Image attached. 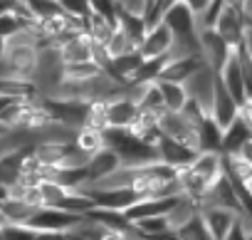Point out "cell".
<instances>
[{
  "label": "cell",
  "mask_w": 252,
  "mask_h": 240,
  "mask_svg": "<svg viewBox=\"0 0 252 240\" xmlns=\"http://www.w3.org/2000/svg\"><path fill=\"white\" fill-rule=\"evenodd\" d=\"M163 23L168 25V30L173 33V40H176L171 55L200 52V25H198V18L183 3H176L163 15Z\"/></svg>",
  "instance_id": "6da1fadb"
},
{
  "label": "cell",
  "mask_w": 252,
  "mask_h": 240,
  "mask_svg": "<svg viewBox=\"0 0 252 240\" xmlns=\"http://www.w3.org/2000/svg\"><path fill=\"white\" fill-rule=\"evenodd\" d=\"M84 191L92 196L96 208H109V210H119V213H126L141 198V193L134 186H92Z\"/></svg>",
  "instance_id": "7a4b0ae2"
},
{
  "label": "cell",
  "mask_w": 252,
  "mask_h": 240,
  "mask_svg": "<svg viewBox=\"0 0 252 240\" xmlns=\"http://www.w3.org/2000/svg\"><path fill=\"white\" fill-rule=\"evenodd\" d=\"M37 65H40V50L35 45H8L5 74H10L15 79L35 82Z\"/></svg>",
  "instance_id": "3957f363"
},
{
  "label": "cell",
  "mask_w": 252,
  "mask_h": 240,
  "mask_svg": "<svg viewBox=\"0 0 252 240\" xmlns=\"http://www.w3.org/2000/svg\"><path fill=\"white\" fill-rule=\"evenodd\" d=\"M84 223V215H77V213H69V210H62V208H52V206H42L32 213V218L28 220V225L32 230H60V233H67V230H74Z\"/></svg>",
  "instance_id": "277c9868"
},
{
  "label": "cell",
  "mask_w": 252,
  "mask_h": 240,
  "mask_svg": "<svg viewBox=\"0 0 252 240\" xmlns=\"http://www.w3.org/2000/svg\"><path fill=\"white\" fill-rule=\"evenodd\" d=\"M215 30L220 33V37L227 45L240 47L245 42V37H247V30H250L247 15H245V5H230L227 3L222 15H220V20H218V25H215Z\"/></svg>",
  "instance_id": "5b68a950"
},
{
  "label": "cell",
  "mask_w": 252,
  "mask_h": 240,
  "mask_svg": "<svg viewBox=\"0 0 252 240\" xmlns=\"http://www.w3.org/2000/svg\"><path fill=\"white\" fill-rule=\"evenodd\" d=\"M235 52L232 45H227L220 33L215 28H208V30H200V55L205 60V65L213 69V72H222L225 62L230 60V55Z\"/></svg>",
  "instance_id": "8992f818"
},
{
  "label": "cell",
  "mask_w": 252,
  "mask_h": 240,
  "mask_svg": "<svg viewBox=\"0 0 252 240\" xmlns=\"http://www.w3.org/2000/svg\"><path fill=\"white\" fill-rule=\"evenodd\" d=\"M121 166H124V164H121L119 154H116L111 146H104L101 151L92 154V156L87 159V164H84V169H87V188L104 183V181L111 178Z\"/></svg>",
  "instance_id": "52a82bcc"
},
{
  "label": "cell",
  "mask_w": 252,
  "mask_h": 240,
  "mask_svg": "<svg viewBox=\"0 0 252 240\" xmlns=\"http://www.w3.org/2000/svg\"><path fill=\"white\" fill-rule=\"evenodd\" d=\"M205 67V60L200 52H186V55H171L166 62V69L161 74V79L168 82H181L186 84L188 79H193V74H198Z\"/></svg>",
  "instance_id": "ba28073f"
},
{
  "label": "cell",
  "mask_w": 252,
  "mask_h": 240,
  "mask_svg": "<svg viewBox=\"0 0 252 240\" xmlns=\"http://www.w3.org/2000/svg\"><path fill=\"white\" fill-rule=\"evenodd\" d=\"M237 109H240V104H237V102H235V97L227 92V87L222 84L220 74H215L213 99H210V106H208L210 116L215 119V122H218L222 129H225L227 124H232L235 119H237Z\"/></svg>",
  "instance_id": "9c48e42d"
},
{
  "label": "cell",
  "mask_w": 252,
  "mask_h": 240,
  "mask_svg": "<svg viewBox=\"0 0 252 240\" xmlns=\"http://www.w3.org/2000/svg\"><path fill=\"white\" fill-rule=\"evenodd\" d=\"M173 45H176L173 33H171L168 25L161 20V23H156V25L149 28L144 42L139 45V52H141L144 57H163V55H171V52H173Z\"/></svg>",
  "instance_id": "30bf717a"
},
{
  "label": "cell",
  "mask_w": 252,
  "mask_h": 240,
  "mask_svg": "<svg viewBox=\"0 0 252 240\" xmlns=\"http://www.w3.org/2000/svg\"><path fill=\"white\" fill-rule=\"evenodd\" d=\"M57 57H60L62 65L94 60V42H92V37L84 30L82 33H74L72 37H67L64 42L57 45Z\"/></svg>",
  "instance_id": "8fae6325"
},
{
  "label": "cell",
  "mask_w": 252,
  "mask_h": 240,
  "mask_svg": "<svg viewBox=\"0 0 252 240\" xmlns=\"http://www.w3.org/2000/svg\"><path fill=\"white\" fill-rule=\"evenodd\" d=\"M181 196V193H178ZM178 196H161V198H139L124 215L131 223L144 220V218H156V215H168L173 206L178 203Z\"/></svg>",
  "instance_id": "7c38bea8"
},
{
  "label": "cell",
  "mask_w": 252,
  "mask_h": 240,
  "mask_svg": "<svg viewBox=\"0 0 252 240\" xmlns=\"http://www.w3.org/2000/svg\"><path fill=\"white\" fill-rule=\"evenodd\" d=\"M156 154H158L161 161H166L176 169H183V166H190L200 151H195V149H190V146H186V144H181L171 137H161L158 144H156Z\"/></svg>",
  "instance_id": "4fadbf2b"
},
{
  "label": "cell",
  "mask_w": 252,
  "mask_h": 240,
  "mask_svg": "<svg viewBox=\"0 0 252 240\" xmlns=\"http://www.w3.org/2000/svg\"><path fill=\"white\" fill-rule=\"evenodd\" d=\"M30 149H32V144H28V146H10V149H5L3 154H0V183H3V186L10 188L13 183L20 181L23 161L30 154Z\"/></svg>",
  "instance_id": "5bb4252c"
},
{
  "label": "cell",
  "mask_w": 252,
  "mask_h": 240,
  "mask_svg": "<svg viewBox=\"0 0 252 240\" xmlns=\"http://www.w3.org/2000/svg\"><path fill=\"white\" fill-rule=\"evenodd\" d=\"M203 220L213 235V240H222L227 235V230L232 228V223L242 215H237L235 210H227V208H220V206H203Z\"/></svg>",
  "instance_id": "9a60e30c"
},
{
  "label": "cell",
  "mask_w": 252,
  "mask_h": 240,
  "mask_svg": "<svg viewBox=\"0 0 252 240\" xmlns=\"http://www.w3.org/2000/svg\"><path fill=\"white\" fill-rule=\"evenodd\" d=\"M250 139H252V127H250L247 122H242V119L237 116L235 122L227 124L225 132H222V154H227V156H237L240 149H242Z\"/></svg>",
  "instance_id": "2e32d148"
},
{
  "label": "cell",
  "mask_w": 252,
  "mask_h": 240,
  "mask_svg": "<svg viewBox=\"0 0 252 240\" xmlns=\"http://www.w3.org/2000/svg\"><path fill=\"white\" fill-rule=\"evenodd\" d=\"M220 79L222 84L227 87V92L235 97L237 104H242L247 99V92H245V82H242V69H240V57H237V47L235 52L230 55V60L225 62L222 72H220Z\"/></svg>",
  "instance_id": "e0dca14e"
},
{
  "label": "cell",
  "mask_w": 252,
  "mask_h": 240,
  "mask_svg": "<svg viewBox=\"0 0 252 240\" xmlns=\"http://www.w3.org/2000/svg\"><path fill=\"white\" fill-rule=\"evenodd\" d=\"M190 169L208 183V186H213L220 176H222V154H215V151H200L198 156H195V161L190 164Z\"/></svg>",
  "instance_id": "ac0fdd59"
},
{
  "label": "cell",
  "mask_w": 252,
  "mask_h": 240,
  "mask_svg": "<svg viewBox=\"0 0 252 240\" xmlns=\"http://www.w3.org/2000/svg\"><path fill=\"white\" fill-rule=\"evenodd\" d=\"M222 132H225V129L208 114L203 122L198 124V146H200V151L222 154Z\"/></svg>",
  "instance_id": "d6986e66"
},
{
  "label": "cell",
  "mask_w": 252,
  "mask_h": 240,
  "mask_svg": "<svg viewBox=\"0 0 252 240\" xmlns=\"http://www.w3.org/2000/svg\"><path fill=\"white\" fill-rule=\"evenodd\" d=\"M215 74H218V72H213L208 65H205L198 74H193V79H188V82H186L188 97H195V99H200L205 106H210L213 87H215Z\"/></svg>",
  "instance_id": "ffe728a7"
},
{
  "label": "cell",
  "mask_w": 252,
  "mask_h": 240,
  "mask_svg": "<svg viewBox=\"0 0 252 240\" xmlns=\"http://www.w3.org/2000/svg\"><path fill=\"white\" fill-rule=\"evenodd\" d=\"M106 74L104 65L96 60H84V62H69L62 65V79H72V82H92L96 77Z\"/></svg>",
  "instance_id": "44dd1931"
},
{
  "label": "cell",
  "mask_w": 252,
  "mask_h": 240,
  "mask_svg": "<svg viewBox=\"0 0 252 240\" xmlns=\"http://www.w3.org/2000/svg\"><path fill=\"white\" fill-rule=\"evenodd\" d=\"M74 144L84 156H92L106 146V134L101 129H94V127H79L74 134Z\"/></svg>",
  "instance_id": "7402d4cb"
},
{
  "label": "cell",
  "mask_w": 252,
  "mask_h": 240,
  "mask_svg": "<svg viewBox=\"0 0 252 240\" xmlns=\"http://www.w3.org/2000/svg\"><path fill=\"white\" fill-rule=\"evenodd\" d=\"M171 55H163V57H144L141 67L134 72L131 77V84H151V82H158L163 69H166V62H168Z\"/></svg>",
  "instance_id": "603a6c76"
},
{
  "label": "cell",
  "mask_w": 252,
  "mask_h": 240,
  "mask_svg": "<svg viewBox=\"0 0 252 240\" xmlns=\"http://www.w3.org/2000/svg\"><path fill=\"white\" fill-rule=\"evenodd\" d=\"M149 28H151V25L146 23L144 15H134V13H124V10H119V30H124L126 35H129L131 42H134L136 47L144 42Z\"/></svg>",
  "instance_id": "cb8c5ba5"
},
{
  "label": "cell",
  "mask_w": 252,
  "mask_h": 240,
  "mask_svg": "<svg viewBox=\"0 0 252 240\" xmlns=\"http://www.w3.org/2000/svg\"><path fill=\"white\" fill-rule=\"evenodd\" d=\"M158 89L163 94V104L168 111H181L183 104L188 102V89L181 82H168V79H158Z\"/></svg>",
  "instance_id": "d4e9b609"
},
{
  "label": "cell",
  "mask_w": 252,
  "mask_h": 240,
  "mask_svg": "<svg viewBox=\"0 0 252 240\" xmlns=\"http://www.w3.org/2000/svg\"><path fill=\"white\" fill-rule=\"evenodd\" d=\"M176 238L178 240H213L205 220H203V213H195L193 218H188L186 223L176 225Z\"/></svg>",
  "instance_id": "484cf974"
},
{
  "label": "cell",
  "mask_w": 252,
  "mask_h": 240,
  "mask_svg": "<svg viewBox=\"0 0 252 240\" xmlns=\"http://www.w3.org/2000/svg\"><path fill=\"white\" fill-rule=\"evenodd\" d=\"M37 208L25 203V201H18V198H8L3 206H0V215L5 218V223H20V225H28V220L32 218Z\"/></svg>",
  "instance_id": "4316f807"
},
{
  "label": "cell",
  "mask_w": 252,
  "mask_h": 240,
  "mask_svg": "<svg viewBox=\"0 0 252 240\" xmlns=\"http://www.w3.org/2000/svg\"><path fill=\"white\" fill-rule=\"evenodd\" d=\"M134 228L141 233V235H161V233H168L173 230L168 215H156V218H144V220H136Z\"/></svg>",
  "instance_id": "83f0119b"
},
{
  "label": "cell",
  "mask_w": 252,
  "mask_h": 240,
  "mask_svg": "<svg viewBox=\"0 0 252 240\" xmlns=\"http://www.w3.org/2000/svg\"><path fill=\"white\" fill-rule=\"evenodd\" d=\"M237 57H240V69H242V82H245V92L252 99V52L250 47L242 42L237 47Z\"/></svg>",
  "instance_id": "f1b7e54d"
},
{
  "label": "cell",
  "mask_w": 252,
  "mask_h": 240,
  "mask_svg": "<svg viewBox=\"0 0 252 240\" xmlns=\"http://www.w3.org/2000/svg\"><path fill=\"white\" fill-rule=\"evenodd\" d=\"M89 5H92V13L106 18L109 23H114L119 28V5H116V0H89Z\"/></svg>",
  "instance_id": "f546056e"
},
{
  "label": "cell",
  "mask_w": 252,
  "mask_h": 240,
  "mask_svg": "<svg viewBox=\"0 0 252 240\" xmlns=\"http://www.w3.org/2000/svg\"><path fill=\"white\" fill-rule=\"evenodd\" d=\"M225 0H213V3L205 8V13L198 18V25H200V30H208V28H215L218 25V20H220V15H222V10H225Z\"/></svg>",
  "instance_id": "4dcf8cb0"
},
{
  "label": "cell",
  "mask_w": 252,
  "mask_h": 240,
  "mask_svg": "<svg viewBox=\"0 0 252 240\" xmlns=\"http://www.w3.org/2000/svg\"><path fill=\"white\" fill-rule=\"evenodd\" d=\"M62 13H67L69 18L74 20H84L89 13H92V5H89V0H57Z\"/></svg>",
  "instance_id": "1f68e13d"
},
{
  "label": "cell",
  "mask_w": 252,
  "mask_h": 240,
  "mask_svg": "<svg viewBox=\"0 0 252 240\" xmlns=\"http://www.w3.org/2000/svg\"><path fill=\"white\" fill-rule=\"evenodd\" d=\"M176 3H181V0H154V3L149 5V10H146V23L149 25H156V23H161L163 20V15L176 5Z\"/></svg>",
  "instance_id": "d6a6232c"
},
{
  "label": "cell",
  "mask_w": 252,
  "mask_h": 240,
  "mask_svg": "<svg viewBox=\"0 0 252 240\" xmlns=\"http://www.w3.org/2000/svg\"><path fill=\"white\" fill-rule=\"evenodd\" d=\"M25 25H28V23H23L15 13L8 10V13L0 15V37H5V40H8V37H13L20 28H25Z\"/></svg>",
  "instance_id": "836d02e7"
},
{
  "label": "cell",
  "mask_w": 252,
  "mask_h": 240,
  "mask_svg": "<svg viewBox=\"0 0 252 240\" xmlns=\"http://www.w3.org/2000/svg\"><path fill=\"white\" fill-rule=\"evenodd\" d=\"M222 240H250V223H247V218H237Z\"/></svg>",
  "instance_id": "e575fe53"
},
{
  "label": "cell",
  "mask_w": 252,
  "mask_h": 240,
  "mask_svg": "<svg viewBox=\"0 0 252 240\" xmlns=\"http://www.w3.org/2000/svg\"><path fill=\"white\" fill-rule=\"evenodd\" d=\"M119 10L124 13H134V15H146L149 10V0H116Z\"/></svg>",
  "instance_id": "d590c367"
},
{
  "label": "cell",
  "mask_w": 252,
  "mask_h": 240,
  "mask_svg": "<svg viewBox=\"0 0 252 240\" xmlns=\"http://www.w3.org/2000/svg\"><path fill=\"white\" fill-rule=\"evenodd\" d=\"M181 3H183V5H186V8H188V10L195 15V18H200V15L205 13V8L213 3V0H181Z\"/></svg>",
  "instance_id": "8d00e7d4"
},
{
  "label": "cell",
  "mask_w": 252,
  "mask_h": 240,
  "mask_svg": "<svg viewBox=\"0 0 252 240\" xmlns=\"http://www.w3.org/2000/svg\"><path fill=\"white\" fill-rule=\"evenodd\" d=\"M67 233H60V230H37L35 233V240H67Z\"/></svg>",
  "instance_id": "74e56055"
},
{
  "label": "cell",
  "mask_w": 252,
  "mask_h": 240,
  "mask_svg": "<svg viewBox=\"0 0 252 240\" xmlns=\"http://www.w3.org/2000/svg\"><path fill=\"white\" fill-rule=\"evenodd\" d=\"M237 159H240V161H245L247 166H252V139H250V141H247V144H245V146L240 149Z\"/></svg>",
  "instance_id": "f35d334b"
},
{
  "label": "cell",
  "mask_w": 252,
  "mask_h": 240,
  "mask_svg": "<svg viewBox=\"0 0 252 240\" xmlns=\"http://www.w3.org/2000/svg\"><path fill=\"white\" fill-rule=\"evenodd\" d=\"M15 99H18L15 94H0V114H3V111H5V109H8L13 102H15Z\"/></svg>",
  "instance_id": "ab89813d"
},
{
  "label": "cell",
  "mask_w": 252,
  "mask_h": 240,
  "mask_svg": "<svg viewBox=\"0 0 252 240\" xmlns=\"http://www.w3.org/2000/svg\"><path fill=\"white\" fill-rule=\"evenodd\" d=\"M3 225H5V218H3V215H0V228H3Z\"/></svg>",
  "instance_id": "60d3db41"
},
{
  "label": "cell",
  "mask_w": 252,
  "mask_h": 240,
  "mask_svg": "<svg viewBox=\"0 0 252 240\" xmlns=\"http://www.w3.org/2000/svg\"><path fill=\"white\" fill-rule=\"evenodd\" d=\"M250 240H252V225H250Z\"/></svg>",
  "instance_id": "b9f144b4"
},
{
  "label": "cell",
  "mask_w": 252,
  "mask_h": 240,
  "mask_svg": "<svg viewBox=\"0 0 252 240\" xmlns=\"http://www.w3.org/2000/svg\"><path fill=\"white\" fill-rule=\"evenodd\" d=\"M151 3H154V0H149V5H151Z\"/></svg>",
  "instance_id": "7bdbcfd3"
}]
</instances>
